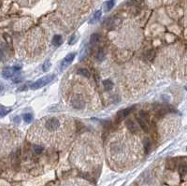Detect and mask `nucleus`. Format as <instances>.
Listing matches in <instances>:
<instances>
[{"mask_svg": "<svg viewBox=\"0 0 187 186\" xmlns=\"http://www.w3.org/2000/svg\"><path fill=\"white\" fill-rule=\"evenodd\" d=\"M151 146H152V143H151V140L150 139H144V150L146 152V154H148L151 150Z\"/></svg>", "mask_w": 187, "mask_h": 186, "instance_id": "nucleus-13", "label": "nucleus"}, {"mask_svg": "<svg viewBox=\"0 0 187 186\" xmlns=\"http://www.w3.org/2000/svg\"><path fill=\"white\" fill-rule=\"evenodd\" d=\"M103 85L105 87V90L110 91L112 89V87H113V83H112L111 80H105L103 81Z\"/></svg>", "mask_w": 187, "mask_h": 186, "instance_id": "nucleus-11", "label": "nucleus"}, {"mask_svg": "<svg viewBox=\"0 0 187 186\" xmlns=\"http://www.w3.org/2000/svg\"><path fill=\"white\" fill-rule=\"evenodd\" d=\"M75 56H76V53H69V54H67L66 56L64 58V60L62 61L61 63V69H64V68H66L67 66H68L71 62L73 61V59L75 58Z\"/></svg>", "mask_w": 187, "mask_h": 186, "instance_id": "nucleus-3", "label": "nucleus"}, {"mask_svg": "<svg viewBox=\"0 0 187 186\" xmlns=\"http://www.w3.org/2000/svg\"><path fill=\"white\" fill-rule=\"evenodd\" d=\"M186 171H187L186 165L184 163H182L181 165L179 166V173H180V175H181L182 177H183L186 174Z\"/></svg>", "mask_w": 187, "mask_h": 186, "instance_id": "nucleus-12", "label": "nucleus"}, {"mask_svg": "<svg viewBox=\"0 0 187 186\" xmlns=\"http://www.w3.org/2000/svg\"><path fill=\"white\" fill-rule=\"evenodd\" d=\"M96 59L98 60L99 62H102L105 60V57H106V54H105V51L102 50V49H100L97 51V53H96Z\"/></svg>", "mask_w": 187, "mask_h": 186, "instance_id": "nucleus-10", "label": "nucleus"}, {"mask_svg": "<svg viewBox=\"0 0 187 186\" xmlns=\"http://www.w3.org/2000/svg\"><path fill=\"white\" fill-rule=\"evenodd\" d=\"M14 122H16V124H19V122H20V118H19V116H16L14 118Z\"/></svg>", "mask_w": 187, "mask_h": 186, "instance_id": "nucleus-22", "label": "nucleus"}, {"mask_svg": "<svg viewBox=\"0 0 187 186\" xmlns=\"http://www.w3.org/2000/svg\"><path fill=\"white\" fill-rule=\"evenodd\" d=\"M4 57V53L2 50H0V59H2Z\"/></svg>", "mask_w": 187, "mask_h": 186, "instance_id": "nucleus-24", "label": "nucleus"}, {"mask_svg": "<svg viewBox=\"0 0 187 186\" xmlns=\"http://www.w3.org/2000/svg\"><path fill=\"white\" fill-rule=\"evenodd\" d=\"M50 66L51 65H50V63H49V62L45 63V65L43 66V70H44V71H47V70L50 68Z\"/></svg>", "mask_w": 187, "mask_h": 186, "instance_id": "nucleus-21", "label": "nucleus"}, {"mask_svg": "<svg viewBox=\"0 0 187 186\" xmlns=\"http://www.w3.org/2000/svg\"><path fill=\"white\" fill-rule=\"evenodd\" d=\"M125 124H126L127 128H128V130H129L130 132H132V133H138V125L135 124L133 120H127V121L125 122Z\"/></svg>", "mask_w": 187, "mask_h": 186, "instance_id": "nucleus-4", "label": "nucleus"}, {"mask_svg": "<svg viewBox=\"0 0 187 186\" xmlns=\"http://www.w3.org/2000/svg\"><path fill=\"white\" fill-rule=\"evenodd\" d=\"M99 40H100V36L99 34H96V33L93 34L91 36V38H90V41H91L92 44H96L97 42H99Z\"/></svg>", "mask_w": 187, "mask_h": 186, "instance_id": "nucleus-14", "label": "nucleus"}, {"mask_svg": "<svg viewBox=\"0 0 187 186\" xmlns=\"http://www.w3.org/2000/svg\"><path fill=\"white\" fill-rule=\"evenodd\" d=\"M3 90V85H0V91Z\"/></svg>", "mask_w": 187, "mask_h": 186, "instance_id": "nucleus-25", "label": "nucleus"}, {"mask_svg": "<svg viewBox=\"0 0 187 186\" xmlns=\"http://www.w3.org/2000/svg\"><path fill=\"white\" fill-rule=\"evenodd\" d=\"M11 111V108H7L5 106H0V118L6 116Z\"/></svg>", "mask_w": 187, "mask_h": 186, "instance_id": "nucleus-8", "label": "nucleus"}, {"mask_svg": "<svg viewBox=\"0 0 187 186\" xmlns=\"http://www.w3.org/2000/svg\"><path fill=\"white\" fill-rule=\"evenodd\" d=\"M132 111V109L131 108H127V109H123V110H121L120 111H118L117 113V116L120 118V119H123V118H125L126 116H128L129 113Z\"/></svg>", "mask_w": 187, "mask_h": 186, "instance_id": "nucleus-5", "label": "nucleus"}, {"mask_svg": "<svg viewBox=\"0 0 187 186\" xmlns=\"http://www.w3.org/2000/svg\"><path fill=\"white\" fill-rule=\"evenodd\" d=\"M70 105L75 110H83L85 107V102L81 96L76 95L70 100Z\"/></svg>", "mask_w": 187, "mask_h": 186, "instance_id": "nucleus-2", "label": "nucleus"}, {"mask_svg": "<svg viewBox=\"0 0 187 186\" xmlns=\"http://www.w3.org/2000/svg\"><path fill=\"white\" fill-rule=\"evenodd\" d=\"M78 73L81 74V76H83L85 78H90V76H91V74H90L89 70L86 69V68H80V69L78 70Z\"/></svg>", "mask_w": 187, "mask_h": 186, "instance_id": "nucleus-15", "label": "nucleus"}, {"mask_svg": "<svg viewBox=\"0 0 187 186\" xmlns=\"http://www.w3.org/2000/svg\"><path fill=\"white\" fill-rule=\"evenodd\" d=\"M184 89H185V90L187 91V84H186V85H185V86H184Z\"/></svg>", "mask_w": 187, "mask_h": 186, "instance_id": "nucleus-26", "label": "nucleus"}, {"mask_svg": "<svg viewBox=\"0 0 187 186\" xmlns=\"http://www.w3.org/2000/svg\"><path fill=\"white\" fill-rule=\"evenodd\" d=\"M63 42V38L61 35H54V37L52 38V44L55 46L61 45Z\"/></svg>", "mask_w": 187, "mask_h": 186, "instance_id": "nucleus-7", "label": "nucleus"}, {"mask_svg": "<svg viewBox=\"0 0 187 186\" xmlns=\"http://www.w3.org/2000/svg\"><path fill=\"white\" fill-rule=\"evenodd\" d=\"M34 151H35L37 154H41V152H42V151H43V147L37 145V146L34 147Z\"/></svg>", "mask_w": 187, "mask_h": 186, "instance_id": "nucleus-20", "label": "nucleus"}, {"mask_svg": "<svg viewBox=\"0 0 187 186\" xmlns=\"http://www.w3.org/2000/svg\"><path fill=\"white\" fill-rule=\"evenodd\" d=\"M155 55V51L154 50H150L147 53V57L149 59H152Z\"/></svg>", "mask_w": 187, "mask_h": 186, "instance_id": "nucleus-19", "label": "nucleus"}, {"mask_svg": "<svg viewBox=\"0 0 187 186\" xmlns=\"http://www.w3.org/2000/svg\"><path fill=\"white\" fill-rule=\"evenodd\" d=\"M138 124L140 125L142 130H143L145 133H147L148 132V122H146L144 120H142L140 117L138 118Z\"/></svg>", "mask_w": 187, "mask_h": 186, "instance_id": "nucleus-9", "label": "nucleus"}, {"mask_svg": "<svg viewBox=\"0 0 187 186\" xmlns=\"http://www.w3.org/2000/svg\"><path fill=\"white\" fill-rule=\"evenodd\" d=\"M14 68H6L5 69L3 70L2 72V75L5 79H9L10 77H12L13 73H14Z\"/></svg>", "mask_w": 187, "mask_h": 186, "instance_id": "nucleus-6", "label": "nucleus"}, {"mask_svg": "<svg viewBox=\"0 0 187 186\" xmlns=\"http://www.w3.org/2000/svg\"><path fill=\"white\" fill-rule=\"evenodd\" d=\"M55 78L54 75H47L43 78H41V79L37 80L36 83H34L32 85H31V89L33 90H37V89H39L41 87L45 86L46 84H48L49 83H51V81L54 80Z\"/></svg>", "mask_w": 187, "mask_h": 186, "instance_id": "nucleus-1", "label": "nucleus"}, {"mask_svg": "<svg viewBox=\"0 0 187 186\" xmlns=\"http://www.w3.org/2000/svg\"><path fill=\"white\" fill-rule=\"evenodd\" d=\"M114 5H115L114 0H110V1H108L106 4H105V9H106L107 11H108V10H110L112 8H113Z\"/></svg>", "mask_w": 187, "mask_h": 186, "instance_id": "nucleus-17", "label": "nucleus"}, {"mask_svg": "<svg viewBox=\"0 0 187 186\" xmlns=\"http://www.w3.org/2000/svg\"><path fill=\"white\" fill-rule=\"evenodd\" d=\"M74 39H75V35H73L72 37H71V38H70V39L68 40V43L72 44V43H73V40H74Z\"/></svg>", "mask_w": 187, "mask_h": 186, "instance_id": "nucleus-23", "label": "nucleus"}, {"mask_svg": "<svg viewBox=\"0 0 187 186\" xmlns=\"http://www.w3.org/2000/svg\"><path fill=\"white\" fill-rule=\"evenodd\" d=\"M24 121L26 122V124H29V122H32V114L30 113H26L24 115Z\"/></svg>", "mask_w": 187, "mask_h": 186, "instance_id": "nucleus-18", "label": "nucleus"}, {"mask_svg": "<svg viewBox=\"0 0 187 186\" xmlns=\"http://www.w3.org/2000/svg\"><path fill=\"white\" fill-rule=\"evenodd\" d=\"M101 15H102V12L100 11V10H97V11L94 14V17H93V19L90 21V23L91 24H94V23H96V21H98L100 19V17Z\"/></svg>", "mask_w": 187, "mask_h": 186, "instance_id": "nucleus-16", "label": "nucleus"}]
</instances>
